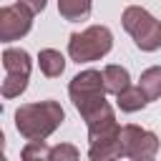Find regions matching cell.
Here are the masks:
<instances>
[{
	"label": "cell",
	"instance_id": "cell-17",
	"mask_svg": "<svg viewBox=\"0 0 161 161\" xmlns=\"http://www.w3.org/2000/svg\"><path fill=\"white\" fill-rule=\"evenodd\" d=\"M3 156H5V136L0 131V161H3Z\"/></svg>",
	"mask_w": 161,
	"mask_h": 161
},
{
	"label": "cell",
	"instance_id": "cell-2",
	"mask_svg": "<svg viewBox=\"0 0 161 161\" xmlns=\"http://www.w3.org/2000/svg\"><path fill=\"white\" fill-rule=\"evenodd\" d=\"M121 23L141 50L153 53V50L161 48V20H156L146 8L128 5L121 15Z\"/></svg>",
	"mask_w": 161,
	"mask_h": 161
},
{
	"label": "cell",
	"instance_id": "cell-13",
	"mask_svg": "<svg viewBox=\"0 0 161 161\" xmlns=\"http://www.w3.org/2000/svg\"><path fill=\"white\" fill-rule=\"evenodd\" d=\"M28 88V78L25 75H5L3 86H0V96L3 98H15L20 93H25Z\"/></svg>",
	"mask_w": 161,
	"mask_h": 161
},
{
	"label": "cell",
	"instance_id": "cell-14",
	"mask_svg": "<svg viewBox=\"0 0 161 161\" xmlns=\"http://www.w3.org/2000/svg\"><path fill=\"white\" fill-rule=\"evenodd\" d=\"M78 156H80L78 148L70 143H58V146L48 148V161H75Z\"/></svg>",
	"mask_w": 161,
	"mask_h": 161
},
{
	"label": "cell",
	"instance_id": "cell-8",
	"mask_svg": "<svg viewBox=\"0 0 161 161\" xmlns=\"http://www.w3.org/2000/svg\"><path fill=\"white\" fill-rule=\"evenodd\" d=\"M38 65H40V73L48 75V78H58L63 70H65V58L60 50L55 48H43L38 53Z\"/></svg>",
	"mask_w": 161,
	"mask_h": 161
},
{
	"label": "cell",
	"instance_id": "cell-10",
	"mask_svg": "<svg viewBox=\"0 0 161 161\" xmlns=\"http://www.w3.org/2000/svg\"><path fill=\"white\" fill-rule=\"evenodd\" d=\"M131 83V75H128V70L123 68V65H116V63H111V65H106L103 68V86H106V93H121L126 86Z\"/></svg>",
	"mask_w": 161,
	"mask_h": 161
},
{
	"label": "cell",
	"instance_id": "cell-11",
	"mask_svg": "<svg viewBox=\"0 0 161 161\" xmlns=\"http://www.w3.org/2000/svg\"><path fill=\"white\" fill-rule=\"evenodd\" d=\"M138 88L143 91L146 101H158L161 98V65H151L141 73Z\"/></svg>",
	"mask_w": 161,
	"mask_h": 161
},
{
	"label": "cell",
	"instance_id": "cell-16",
	"mask_svg": "<svg viewBox=\"0 0 161 161\" xmlns=\"http://www.w3.org/2000/svg\"><path fill=\"white\" fill-rule=\"evenodd\" d=\"M25 10H30L33 15H38V13H43L45 10V5H48V0H18Z\"/></svg>",
	"mask_w": 161,
	"mask_h": 161
},
{
	"label": "cell",
	"instance_id": "cell-5",
	"mask_svg": "<svg viewBox=\"0 0 161 161\" xmlns=\"http://www.w3.org/2000/svg\"><path fill=\"white\" fill-rule=\"evenodd\" d=\"M68 93H70V101L73 106L78 108V113L98 101L106 98V86H103V73L101 70H80L78 75H73V80L68 83Z\"/></svg>",
	"mask_w": 161,
	"mask_h": 161
},
{
	"label": "cell",
	"instance_id": "cell-6",
	"mask_svg": "<svg viewBox=\"0 0 161 161\" xmlns=\"http://www.w3.org/2000/svg\"><path fill=\"white\" fill-rule=\"evenodd\" d=\"M33 28V13L25 10L20 3L0 8V43H13L28 35Z\"/></svg>",
	"mask_w": 161,
	"mask_h": 161
},
{
	"label": "cell",
	"instance_id": "cell-15",
	"mask_svg": "<svg viewBox=\"0 0 161 161\" xmlns=\"http://www.w3.org/2000/svg\"><path fill=\"white\" fill-rule=\"evenodd\" d=\"M23 158H48V146L45 141H28V146L20 151Z\"/></svg>",
	"mask_w": 161,
	"mask_h": 161
},
{
	"label": "cell",
	"instance_id": "cell-4",
	"mask_svg": "<svg viewBox=\"0 0 161 161\" xmlns=\"http://www.w3.org/2000/svg\"><path fill=\"white\" fill-rule=\"evenodd\" d=\"M158 151V136L136 123L121 126L118 131V153L121 158H153Z\"/></svg>",
	"mask_w": 161,
	"mask_h": 161
},
{
	"label": "cell",
	"instance_id": "cell-1",
	"mask_svg": "<svg viewBox=\"0 0 161 161\" xmlns=\"http://www.w3.org/2000/svg\"><path fill=\"white\" fill-rule=\"evenodd\" d=\"M63 121H65V111L60 108L58 101L23 103L15 111V128L28 141H45Z\"/></svg>",
	"mask_w": 161,
	"mask_h": 161
},
{
	"label": "cell",
	"instance_id": "cell-3",
	"mask_svg": "<svg viewBox=\"0 0 161 161\" xmlns=\"http://www.w3.org/2000/svg\"><path fill=\"white\" fill-rule=\"evenodd\" d=\"M113 48V35L106 25H91L83 33H73L68 40V55L75 63H91L103 58Z\"/></svg>",
	"mask_w": 161,
	"mask_h": 161
},
{
	"label": "cell",
	"instance_id": "cell-9",
	"mask_svg": "<svg viewBox=\"0 0 161 161\" xmlns=\"http://www.w3.org/2000/svg\"><path fill=\"white\" fill-rule=\"evenodd\" d=\"M116 103H118V108L123 111V113H136V111H141L148 101H146V96H143V91L138 88V86H126L121 93H116Z\"/></svg>",
	"mask_w": 161,
	"mask_h": 161
},
{
	"label": "cell",
	"instance_id": "cell-12",
	"mask_svg": "<svg viewBox=\"0 0 161 161\" xmlns=\"http://www.w3.org/2000/svg\"><path fill=\"white\" fill-rule=\"evenodd\" d=\"M91 5H93V0H58V13L63 15V20L75 23V20L88 18Z\"/></svg>",
	"mask_w": 161,
	"mask_h": 161
},
{
	"label": "cell",
	"instance_id": "cell-7",
	"mask_svg": "<svg viewBox=\"0 0 161 161\" xmlns=\"http://www.w3.org/2000/svg\"><path fill=\"white\" fill-rule=\"evenodd\" d=\"M3 68H5L8 75H25V78H30L33 60H30L28 50H23V48H8L3 53Z\"/></svg>",
	"mask_w": 161,
	"mask_h": 161
}]
</instances>
